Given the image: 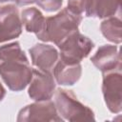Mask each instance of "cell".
Returning a JSON list of instances; mask_svg holds the SVG:
<instances>
[{
    "mask_svg": "<svg viewBox=\"0 0 122 122\" xmlns=\"http://www.w3.org/2000/svg\"><path fill=\"white\" fill-rule=\"evenodd\" d=\"M119 10L120 0H90L85 15L104 18L113 15Z\"/></svg>",
    "mask_w": 122,
    "mask_h": 122,
    "instance_id": "7c38bea8",
    "label": "cell"
},
{
    "mask_svg": "<svg viewBox=\"0 0 122 122\" xmlns=\"http://www.w3.org/2000/svg\"><path fill=\"white\" fill-rule=\"evenodd\" d=\"M34 1L35 0H15V2L18 5H29V4L33 3Z\"/></svg>",
    "mask_w": 122,
    "mask_h": 122,
    "instance_id": "e0dca14e",
    "label": "cell"
},
{
    "mask_svg": "<svg viewBox=\"0 0 122 122\" xmlns=\"http://www.w3.org/2000/svg\"><path fill=\"white\" fill-rule=\"evenodd\" d=\"M55 104L59 112L69 120H72V115L76 116V114H84L88 119L92 118V112L77 101L73 94L68 92V91H57L55 94Z\"/></svg>",
    "mask_w": 122,
    "mask_h": 122,
    "instance_id": "5b68a950",
    "label": "cell"
},
{
    "mask_svg": "<svg viewBox=\"0 0 122 122\" xmlns=\"http://www.w3.org/2000/svg\"><path fill=\"white\" fill-rule=\"evenodd\" d=\"M81 19V15L66 8L56 15L45 18L43 28L36 35L40 40L51 41L58 46L70 34L78 30Z\"/></svg>",
    "mask_w": 122,
    "mask_h": 122,
    "instance_id": "7a4b0ae2",
    "label": "cell"
},
{
    "mask_svg": "<svg viewBox=\"0 0 122 122\" xmlns=\"http://www.w3.org/2000/svg\"><path fill=\"white\" fill-rule=\"evenodd\" d=\"M5 93H6L5 89H4V88H3V86L0 84V100H2V98L5 96Z\"/></svg>",
    "mask_w": 122,
    "mask_h": 122,
    "instance_id": "ac0fdd59",
    "label": "cell"
},
{
    "mask_svg": "<svg viewBox=\"0 0 122 122\" xmlns=\"http://www.w3.org/2000/svg\"><path fill=\"white\" fill-rule=\"evenodd\" d=\"M30 52L32 59V64L39 70L49 72L54 67V64L58 58L57 51L50 45H35L30 50Z\"/></svg>",
    "mask_w": 122,
    "mask_h": 122,
    "instance_id": "52a82bcc",
    "label": "cell"
},
{
    "mask_svg": "<svg viewBox=\"0 0 122 122\" xmlns=\"http://www.w3.org/2000/svg\"><path fill=\"white\" fill-rule=\"evenodd\" d=\"M0 75L12 91H21L30 82L32 70L17 42L0 48Z\"/></svg>",
    "mask_w": 122,
    "mask_h": 122,
    "instance_id": "6da1fadb",
    "label": "cell"
},
{
    "mask_svg": "<svg viewBox=\"0 0 122 122\" xmlns=\"http://www.w3.org/2000/svg\"><path fill=\"white\" fill-rule=\"evenodd\" d=\"M103 91L106 98V102L109 108L114 112L120 110V99H121V74L114 72L107 73L104 76Z\"/></svg>",
    "mask_w": 122,
    "mask_h": 122,
    "instance_id": "ba28073f",
    "label": "cell"
},
{
    "mask_svg": "<svg viewBox=\"0 0 122 122\" xmlns=\"http://www.w3.org/2000/svg\"><path fill=\"white\" fill-rule=\"evenodd\" d=\"M35 1L37 5L46 11L57 10L62 5V0H35Z\"/></svg>",
    "mask_w": 122,
    "mask_h": 122,
    "instance_id": "9a60e30c",
    "label": "cell"
},
{
    "mask_svg": "<svg viewBox=\"0 0 122 122\" xmlns=\"http://www.w3.org/2000/svg\"><path fill=\"white\" fill-rule=\"evenodd\" d=\"M22 30L17 9L12 6L0 10V42L19 36Z\"/></svg>",
    "mask_w": 122,
    "mask_h": 122,
    "instance_id": "8992f818",
    "label": "cell"
},
{
    "mask_svg": "<svg viewBox=\"0 0 122 122\" xmlns=\"http://www.w3.org/2000/svg\"><path fill=\"white\" fill-rule=\"evenodd\" d=\"M81 75V66L79 63H67L62 60L54 68V76L60 85H72Z\"/></svg>",
    "mask_w": 122,
    "mask_h": 122,
    "instance_id": "8fae6325",
    "label": "cell"
},
{
    "mask_svg": "<svg viewBox=\"0 0 122 122\" xmlns=\"http://www.w3.org/2000/svg\"><path fill=\"white\" fill-rule=\"evenodd\" d=\"M30 83L29 95L34 100H49L53 94L55 84L49 71L39 69L32 70V77Z\"/></svg>",
    "mask_w": 122,
    "mask_h": 122,
    "instance_id": "277c9868",
    "label": "cell"
},
{
    "mask_svg": "<svg viewBox=\"0 0 122 122\" xmlns=\"http://www.w3.org/2000/svg\"><path fill=\"white\" fill-rule=\"evenodd\" d=\"M92 63L102 71H112L116 65H120V56L118 49L114 46L101 47L92 58Z\"/></svg>",
    "mask_w": 122,
    "mask_h": 122,
    "instance_id": "30bf717a",
    "label": "cell"
},
{
    "mask_svg": "<svg viewBox=\"0 0 122 122\" xmlns=\"http://www.w3.org/2000/svg\"><path fill=\"white\" fill-rule=\"evenodd\" d=\"M22 23L27 31L35 32L36 34L42 30L45 17L36 8H29L22 11Z\"/></svg>",
    "mask_w": 122,
    "mask_h": 122,
    "instance_id": "4fadbf2b",
    "label": "cell"
},
{
    "mask_svg": "<svg viewBox=\"0 0 122 122\" xmlns=\"http://www.w3.org/2000/svg\"><path fill=\"white\" fill-rule=\"evenodd\" d=\"M58 47L61 51V60L74 64L79 63L90 53L93 48V43L76 30L64 39Z\"/></svg>",
    "mask_w": 122,
    "mask_h": 122,
    "instance_id": "3957f363",
    "label": "cell"
},
{
    "mask_svg": "<svg viewBox=\"0 0 122 122\" xmlns=\"http://www.w3.org/2000/svg\"><path fill=\"white\" fill-rule=\"evenodd\" d=\"M32 117V120H60L53 103L50 101L27 106L20 112L18 120H30Z\"/></svg>",
    "mask_w": 122,
    "mask_h": 122,
    "instance_id": "9c48e42d",
    "label": "cell"
},
{
    "mask_svg": "<svg viewBox=\"0 0 122 122\" xmlns=\"http://www.w3.org/2000/svg\"><path fill=\"white\" fill-rule=\"evenodd\" d=\"M101 30L104 36L110 41L120 43L121 41V22L120 19L111 18L101 24Z\"/></svg>",
    "mask_w": 122,
    "mask_h": 122,
    "instance_id": "5bb4252c",
    "label": "cell"
},
{
    "mask_svg": "<svg viewBox=\"0 0 122 122\" xmlns=\"http://www.w3.org/2000/svg\"><path fill=\"white\" fill-rule=\"evenodd\" d=\"M15 3H16L15 0H0V10L12 7L15 5Z\"/></svg>",
    "mask_w": 122,
    "mask_h": 122,
    "instance_id": "2e32d148",
    "label": "cell"
}]
</instances>
